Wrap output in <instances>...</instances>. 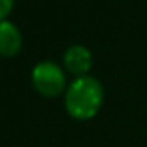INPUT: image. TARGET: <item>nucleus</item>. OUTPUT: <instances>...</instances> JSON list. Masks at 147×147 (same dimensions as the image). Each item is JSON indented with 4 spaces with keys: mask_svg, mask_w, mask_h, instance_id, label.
Here are the masks:
<instances>
[{
    "mask_svg": "<svg viewBox=\"0 0 147 147\" xmlns=\"http://www.w3.org/2000/svg\"><path fill=\"white\" fill-rule=\"evenodd\" d=\"M104 104V85L94 76H79L68 83L64 109L76 121H91Z\"/></svg>",
    "mask_w": 147,
    "mask_h": 147,
    "instance_id": "f257e3e1",
    "label": "nucleus"
},
{
    "mask_svg": "<svg viewBox=\"0 0 147 147\" xmlns=\"http://www.w3.org/2000/svg\"><path fill=\"white\" fill-rule=\"evenodd\" d=\"M32 87L45 98H57L68 89L64 66L53 61H42L30 72Z\"/></svg>",
    "mask_w": 147,
    "mask_h": 147,
    "instance_id": "f03ea898",
    "label": "nucleus"
},
{
    "mask_svg": "<svg viewBox=\"0 0 147 147\" xmlns=\"http://www.w3.org/2000/svg\"><path fill=\"white\" fill-rule=\"evenodd\" d=\"M62 64H64L66 72H70L76 78L89 76V70L92 68V53L81 43H74L62 55Z\"/></svg>",
    "mask_w": 147,
    "mask_h": 147,
    "instance_id": "7ed1b4c3",
    "label": "nucleus"
},
{
    "mask_svg": "<svg viewBox=\"0 0 147 147\" xmlns=\"http://www.w3.org/2000/svg\"><path fill=\"white\" fill-rule=\"evenodd\" d=\"M23 34L9 19L0 21V57H15L21 51Z\"/></svg>",
    "mask_w": 147,
    "mask_h": 147,
    "instance_id": "20e7f679",
    "label": "nucleus"
},
{
    "mask_svg": "<svg viewBox=\"0 0 147 147\" xmlns=\"http://www.w3.org/2000/svg\"><path fill=\"white\" fill-rule=\"evenodd\" d=\"M15 0H0V21L8 19V15L11 13Z\"/></svg>",
    "mask_w": 147,
    "mask_h": 147,
    "instance_id": "39448f33",
    "label": "nucleus"
}]
</instances>
